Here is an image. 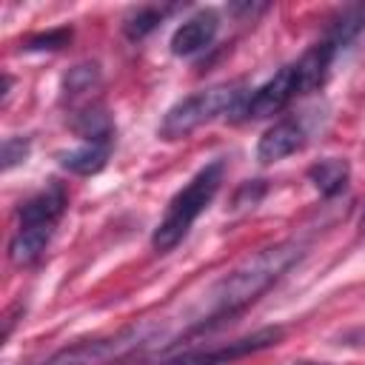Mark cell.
Listing matches in <instances>:
<instances>
[{
  "label": "cell",
  "mask_w": 365,
  "mask_h": 365,
  "mask_svg": "<svg viewBox=\"0 0 365 365\" xmlns=\"http://www.w3.org/2000/svg\"><path fill=\"white\" fill-rule=\"evenodd\" d=\"M282 339V328H262V331H254L251 336H242V339H234L222 348H214V351H191L180 359H171L165 365H225L231 359H240V356H248L254 351H262L268 345H277Z\"/></svg>",
  "instance_id": "6"
},
{
  "label": "cell",
  "mask_w": 365,
  "mask_h": 365,
  "mask_svg": "<svg viewBox=\"0 0 365 365\" xmlns=\"http://www.w3.org/2000/svg\"><path fill=\"white\" fill-rule=\"evenodd\" d=\"M154 334H157V325L143 322V325L125 328V331L106 336V339H88V342H77L71 348H63L40 365H108V362L125 356L128 351L151 342Z\"/></svg>",
  "instance_id": "4"
},
{
  "label": "cell",
  "mask_w": 365,
  "mask_h": 365,
  "mask_svg": "<svg viewBox=\"0 0 365 365\" xmlns=\"http://www.w3.org/2000/svg\"><path fill=\"white\" fill-rule=\"evenodd\" d=\"M48 240H51V225L20 228V231L11 237V242H9V257H11V262H14V265H29V262H34V259L46 251Z\"/></svg>",
  "instance_id": "13"
},
{
  "label": "cell",
  "mask_w": 365,
  "mask_h": 365,
  "mask_svg": "<svg viewBox=\"0 0 365 365\" xmlns=\"http://www.w3.org/2000/svg\"><path fill=\"white\" fill-rule=\"evenodd\" d=\"M71 40V29H51V31H43V34H34L26 48L29 51H57L63 46H68Z\"/></svg>",
  "instance_id": "19"
},
{
  "label": "cell",
  "mask_w": 365,
  "mask_h": 365,
  "mask_svg": "<svg viewBox=\"0 0 365 365\" xmlns=\"http://www.w3.org/2000/svg\"><path fill=\"white\" fill-rule=\"evenodd\" d=\"M71 131L77 137H83V143H111L114 125H111V117L106 114V108L94 106V108H83L80 114H74Z\"/></svg>",
  "instance_id": "14"
},
{
  "label": "cell",
  "mask_w": 365,
  "mask_h": 365,
  "mask_svg": "<svg viewBox=\"0 0 365 365\" xmlns=\"http://www.w3.org/2000/svg\"><path fill=\"white\" fill-rule=\"evenodd\" d=\"M29 148H31L29 137H6V140H3V151H0V160H3L0 168H3V171H11L14 165L26 163Z\"/></svg>",
  "instance_id": "18"
},
{
  "label": "cell",
  "mask_w": 365,
  "mask_h": 365,
  "mask_svg": "<svg viewBox=\"0 0 365 365\" xmlns=\"http://www.w3.org/2000/svg\"><path fill=\"white\" fill-rule=\"evenodd\" d=\"M217 29H220V17L208 9V11H200L188 20H182L174 34H171V51L177 57H188V54H197L202 51L205 46L214 43L217 37Z\"/></svg>",
  "instance_id": "7"
},
{
  "label": "cell",
  "mask_w": 365,
  "mask_h": 365,
  "mask_svg": "<svg viewBox=\"0 0 365 365\" xmlns=\"http://www.w3.org/2000/svg\"><path fill=\"white\" fill-rule=\"evenodd\" d=\"M163 20V11L160 9H154V6H143V9H137L128 20H125V37L128 40H143L145 34H151L154 29H157V23Z\"/></svg>",
  "instance_id": "16"
},
{
  "label": "cell",
  "mask_w": 365,
  "mask_h": 365,
  "mask_svg": "<svg viewBox=\"0 0 365 365\" xmlns=\"http://www.w3.org/2000/svg\"><path fill=\"white\" fill-rule=\"evenodd\" d=\"M97 77H100V71H97L94 63H80V66L68 68V74L63 77V91L71 94V97L83 94V91H88L97 83Z\"/></svg>",
  "instance_id": "17"
},
{
  "label": "cell",
  "mask_w": 365,
  "mask_h": 365,
  "mask_svg": "<svg viewBox=\"0 0 365 365\" xmlns=\"http://www.w3.org/2000/svg\"><path fill=\"white\" fill-rule=\"evenodd\" d=\"M359 231L365 234V211H362V217H359Z\"/></svg>",
  "instance_id": "20"
},
{
  "label": "cell",
  "mask_w": 365,
  "mask_h": 365,
  "mask_svg": "<svg viewBox=\"0 0 365 365\" xmlns=\"http://www.w3.org/2000/svg\"><path fill=\"white\" fill-rule=\"evenodd\" d=\"M305 143V131L297 120H279L271 128H265V134L257 143V160L259 163H277L294 151H299Z\"/></svg>",
  "instance_id": "8"
},
{
  "label": "cell",
  "mask_w": 365,
  "mask_h": 365,
  "mask_svg": "<svg viewBox=\"0 0 365 365\" xmlns=\"http://www.w3.org/2000/svg\"><path fill=\"white\" fill-rule=\"evenodd\" d=\"M302 254H305V245L297 240H282V242H274V245L257 251L240 268L225 274L214 288H208V294L202 297L200 311L194 317V325L205 328L211 322H220V319L242 311L257 297H262L294 262H299Z\"/></svg>",
  "instance_id": "1"
},
{
  "label": "cell",
  "mask_w": 365,
  "mask_h": 365,
  "mask_svg": "<svg viewBox=\"0 0 365 365\" xmlns=\"http://www.w3.org/2000/svg\"><path fill=\"white\" fill-rule=\"evenodd\" d=\"M225 174V163L222 160H211L208 165H202L182 191H177L160 220V225L151 234V245L157 251H171L194 225V220L208 208V202L214 200V194L220 191Z\"/></svg>",
  "instance_id": "2"
},
{
  "label": "cell",
  "mask_w": 365,
  "mask_h": 365,
  "mask_svg": "<svg viewBox=\"0 0 365 365\" xmlns=\"http://www.w3.org/2000/svg\"><path fill=\"white\" fill-rule=\"evenodd\" d=\"M108 154H111V143H83L71 151H63L60 154V165L71 174H80V177H88V174H97L106 168L108 163Z\"/></svg>",
  "instance_id": "11"
},
{
  "label": "cell",
  "mask_w": 365,
  "mask_h": 365,
  "mask_svg": "<svg viewBox=\"0 0 365 365\" xmlns=\"http://www.w3.org/2000/svg\"><path fill=\"white\" fill-rule=\"evenodd\" d=\"M362 26H365V6H356V9H348L342 17H339V23H334L331 26V31H328V43L339 51V48H345L359 31H362Z\"/></svg>",
  "instance_id": "15"
},
{
  "label": "cell",
  "mask_w": 365,
  "mask_h": 365,
  "mask_svg": "<svg viewBox=\"0 0 365 365\" xmlns=\"http://www.w3.org/2000/svg\"><path fill=\"white\" fill-rule=\"evenodd\" d=\"M66 191L63 185H48L29 197L20 208V228H37V225H54L66 211Z\"/></svg>",
  "instance_id": "9"
},
{
  "label": "cell",
  "mask_w": 365,
  "mask_h": 365,
  "mask_svg": "<svg viewBox=\"0 0 365 365\" xmlns=\"http://www.w3.org/2000/svg\"><path fill=\"white\" fill-rule=\"evenodd\" d=\"M334 54H336V48H334L328 40H322V43H317L314 48H308V51L297 60V74H299V91H302V94H305V91H314V88H319V86L325 83Z\"/></svg>",
  "instance_id": "10"
},
{
  "label": "cell",
  "mask_w": 365,
  "mask_h": 365,
  "mask_svg": "<svg viewBox=\"0 0 365 365\" xmlns=\"http://www.w3.org/2000/svg\"><path fill=\"white\" fill-rule=\"evenodd\" d=\"M348 174H351V165L342 157H325V160H319L308 168V180L314 182V188L322 197L339 194L348 185Z\"/></svg>",
  "instance_id": "12"
},
{
  "label": "cell",
  "mask_w": 365,
  "mask_h": 365,
  "mask_svg": "<svg viewBox=\"0 0 365 365\" xmlns=\"http://www.w3.org/2000/svg\"><path fill=\"white\" fill-rule=\"evenodd\" d=\"M297 365H325V362H297Z\"/></svg>",
  "instance_id": "21"
},
{
  "label": "cell",
  "mask_w": 365,
  "mask_h": 365,
  "mask_svg": "<svg viewBox=\"0 0 365 365\" xmlns=\"http://www.w3.org/2000/svg\"><path fill=\"white\" fill-rule=\"evenodd\" d=\"M299 91V74H297V63L282 66L271 80H265L242 106V114L248 120H262V117H274L277 111H282Z\"/></svg>",
  "instance_id": "5"
},
{
  "label": "cell",
  "mask_w": 365,
  "mask_h": 365,
  "mask_svg": "<svg viewBox=\"0 0 365 365\" xmlns=\"http://www.w3.org/2000/svg\"><path fill=\"white\" fill-rule=\"evenodd\" d=\"M240 100H242V91H240L237 83H222V86H211V88L194 91V94L182 97L180 103H174L165 111L157 134L163 140H180L185 134H191L194 128H200V125L234 111L240 106Z\"/></svg>",
  "instance_id": "3"
}]
</instances>
